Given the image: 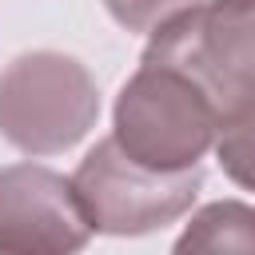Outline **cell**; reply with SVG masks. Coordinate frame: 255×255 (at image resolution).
<instances>
[{
	"label": "cell",
	"mask_w": 255,
	"mask_h": 255,
	"mask_svg": "<svg viewBox=\"0 0 255 255\" xmlns=\"http://www.w3.org/2000/svg\"><path fill=\"white\" fill-rule=\"evenodd\" d=\"M183 72L223 116L255 100V0H199L159 24L139 56Z\"/></svg>",
	"instance_id": "cell-3"
},
{
	"label": "cell",
	"mask_w": 255,
	"mask_h": 255,
	"mask_svg": "<svg viewBox=\"0 0 255 255\" xmlns=\"http://www.w3.org/2000/svg\"><path fill=\"white\" fill-rule=\"evenodd\" d=\"M171 255H255V207L243 199H215L191 215Z\"/></svg>",
	"instance_id": "cell-6"
},
{
	"label": "cell",
	"mask_w": 255,
	"mask_h": 255,
	"mask_svg": "<svg viewBox=\"0 0 255 255\" xmlns=\"http://www.w3.org/2000/svg\"><path fill=\"white\" fill-rule=\"evenodd\" d=\"M191 4H199V0H104L108 16L128 32H155L159 24L187 12Z\"/></svg>",
	"instance_id": "cell-8"
},
{
	"label": "cell",
	"mask_w": 255,
	"mask_h": 255,
	"mask_svg": "<svg viewBox=\"0 0 255 255\" xmlns=\"http://www.w3.org/2000/svg\"><path fill=\"white\" fill-rule=\"evenodd\" d=\"M100 120L96 76L68 52L36 48L0 68V139L24 155L72 151Z\"/></svg>",
	"instance_id": "cell-2"
},
{
	"label": "cell",
	"mask_w": 255,
	"mask_h": 255,
	"mask_svg": "<svg viewBox=\"0 0 255 255\" xmlns=\"http://www.w3.org/2000/svg\"><path fill=\"white\" fill-rule=\"evenodd\" d=\"M72 187L96 235L135 239L163 231L167 223L191 211L195 195L203 191V167L163 175L128 159L120 143L108 135L80 159Z\"/></svg>",
	"instance_id": "cell-4"
},
{
	"label": "cell",
	"mask_w": 255,
	"mask_h": 255,
	"mask_svg": "<svg viewBox=\"0 0 255 255\" xmlns=\"http://www.w3.org/2000/svg\"><path fill=\"white\" fill-rule=\"evenodd\" d=\"M219 112L211 100L175 68L143 64L120 88L112 112V139L139 167L175 175L199 167L207 147H215Z\"/></svg>",
	"instance_id": "cell-1"
},
{
	"label": "cell",
	"mask_w": 255,
	"mask_h": 255,
	"mask_svg": "<svg viewBox=\"0 0 255 255\" xmlns=\"http://www.w3.org/2000/svg\"><path fill=\"white\" fill-rule=\"evenodd\" d=\"M215 159L231 183H239L243 191H255V100L239 104L231 116L219 120Z\"/></svg>",
	"instance_id": "cell-7"
},
{
	"label": "cell",
	"mask_w": 255,
	"mask_h": 255,
	"mask_svg": "<svg viewBox=\"0 0 255 255\" xmlns=\"http://www.w3.org/2000/svg\"><path fill=\"white\" fill-rule=\"evenodd\" d=\"M88 239L72 179L44 163L0 167V255H76Z\"/></svg>",
	"instance_id": "cell-5"
}]
</instances>
